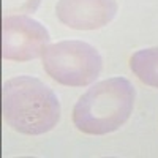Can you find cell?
<instances>
[{
	"mask_svg": "<svg viewBox=\"0 0 158 158\" xmlns=\"http://www.w3.org/2000/svg\"><path fill=\"white\" fill-rule=\"evenodd\" d=\"M136 90L127 77L114 76L92 85L73 108V123L85 135L118 130L133 114Z\"/></svg>",
	"mask_w": 158,
	"mask_h": 158,
	"instance_id": "cell-2",
	"label": "cell"
},
{
	"mask_svg": "<svg viewBox=\"0 0 158 158\" xmlns=\"http://www.w3.org/2000/svg\"><path fill=\"white\" fill-rule=\"evenodd\" d=\"M130 68L142 84L158 89V48L136 51L130 57Z\"/></svg>",
	"mask_w": 158,
	"mask_h": 158,
	"instance_id": "cell-6",
	"label": "cell"
},
{
	"mask_svg": "<svg viewBox=\"0 0 158 158\" xmlns=\"http://www.w3.org/2000/svg\"><path fill=\"white\" fill-rule=\"evenodd\" d=\"M43 68L59 84L84 87L100 76L103 59L95 46L81 40H65L49 44L43 52Z\"/></svg>",
	"mask_w": 158,
	"mask_h": 158,
	"instance_id": "cell-3",
	"label": "cell"
},
{
	"mask_svg": "<svg viewBox=\"0 0 158 158\" xmlns=\"http://www.w3.org/2000/svg\"><path fill=\"white\" fill-rule=\"evenodd\" d=\"M117 10V0H59L56 16L70 29L97 30L115 18Z\"/></svg>",
	"mask_w": 158,
	"mask_h": 158,
	"instance_id": "cell-5",
	"label": "cell"
},
{
	"mask_svg": "<svg viewBox=\"0 0 158 158\" xmlns=\"http://www.w3.org/2000/svg\"><path fill=\"white\" fill-rule=\"evenodd\" d=\"M30 2H32V0H30ZM36 2H40V0H36ZM33 5H35V3H33ZM35 6H36V5H35Z\"/></svg>",
	"mask_w": 158,
	"mask_h": 158,
	"instance_id": "cell-7",
	"label": "cell"
},
{
	"mask_svg": "<svg viewBox=\"0 0 158 158\" xmlns=\"http://www.w3.org/2000/svg\"><path fill=\"white\" fill-rule=\"evenodd\" d=\"M3 120L22 135L38 136L60 120V101L43 81L21 74L11 77L2 89Z\"/></svg>",
	"mask_w": 158,
	"mask_h": 158,
	"instance_id": "cell-1",
	"label": "cell"
},
{
	"mask_svg": "<svg viewBox=\"0 0 158 158\" xmlns=\"http://www.w3.org/2000/svg\"><path fill=\"white\" fill-rule=\"evenodd\" d=\"M49 40L48 29L30 16L11 15L3 18L2 56L6 60L27 62L41 57Z\"/></svg>",
	"mask_w": 158,
	"mask_h": 158,
	"instance_id": "cell-4",
	"label": "cell"
}]
</instances>
